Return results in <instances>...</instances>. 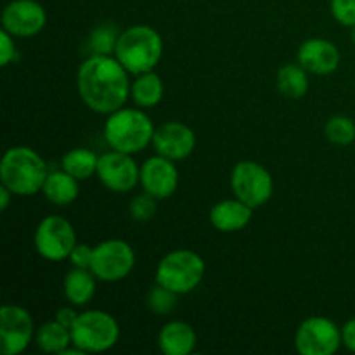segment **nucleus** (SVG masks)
Listing matches in <instances>:
<instances>
[{"mask_svg": "<svg viewBox=\"0 0 355 355\" xmlns=\"http://www.w3.org/2000/svg\"><path fill=\"white\" fill-rule=\"evenodd\" d=\"M130 87L128 71L114 55H89L76 73L80 99L94 113L111 114L123 107Z\"/></svg>", "mask_w": 355, "mask_h": 355, "instance_id": "obj_1", "label": "nucleus"}, {"mask_svg": "<svg viewBox=\"0 0 355 355\" xmlns=\"http://www.w3.org/2000/svg\"><path fill=\"white\" fill-rule=\"evenodd\" d=\"M47 163L35 149L16 146L7 149L0 163V180L16 196H33L44 187Z\"/></svg>", "mask_w": 355, "mask_h": 355, "instance_id": "obj_2", "label": "nucleus"}, {"mask_svg": "<svg viewBox=\"0 0 355 355\" xmlns=\"http://www.w3.org/2000/svg\"><path fill=\"white\" fill-rule=\"evenodd\" d=\"M153 120L139 107H120L107 114L104 123V139L116 151L135 155L148 148L155 137Z\"/></svg>", "mask_w": 355, "mask_h": 355, "instance_id": "obj_3", "label": "nucleus"}, {"mask_svg": "<svg viewBox=\"0 0 355 355\" xmlns=\"http://www.w3.org/2000/svg\"><path fill=\"white\" fill-rule=\"evenodd\" d=\"M163 55V38L155 28L148 24H135L127 28L118 38L114 58L132 75L155 71Z\"/></svg>", "mask_w": 355, "mask_h": 355, "instance_id": "obj_4", "label": "nucleus"}, {"mask_svg": "<svg viewBox=\"0 0 355 355\" xmlns=\"http://www.w3.org/2000/svg\"><path fill=\"white\" fill-rule=\"evenodd\" d=\"M205 260L191 250H175L159 260L156 267V283L177 295L191 293L205 277Z\"/></svg>", "mask_w": 355, "mask_h": 355, "instance_id": "obj_5", "label": "nucleus"}, {"mask_svg": "<svg viewBox=\"0 0 355 355\" xmlns=\"http://www.w3.org/2000/svg\"><path fill=\"white\" fill-rule=\"evenodd\" d=\"M73 345L85 354L106 352L116 345L120 326L116 319L104 311H85L71 328Z\"/></svg>", "mask_w": 355, "mask_h": 355, "instance_id": "obj_6", "label": "nucleus"}, {"mask_svg": "<svg viewBox=\"0 0 355 355\" xmlns=\"http://www.w3.org/2000/svg\"><path fill=\"white\" fill-rule=\"evenodd\" d=\"M231 189L238 200L255 210L272 198L274 180L269 170L263 168L260 163L243 159L232 168Z\"/></svg>", "mask_w": 355, "mask_h": 355, "instance_id": "obj_7", "label": "nucleus"}, {"mask_svg": "<svg viewBox=\"0 0 355 355\" xmlns=\"http://www.w3.org/2000/svg\"><path fill=\"white\" fill-rule=\"evenodd\" d=\"M35 248L49 262H62L76 245V232L71 222L59 215H49L35 231Z\"/></svg>", "mask_w": 355, "mask_h": 355, "instance_id": "obj_8", "label": "nucleus"}, {"mask_svg": "<svg viewBox=\"0 0 355 355\" xmlns=\"http://www.w3.org/2000/svg\"><path fill=\"white\" fill-rule=\"evenodd\" d=\"M342 343V329L321 315L305 319L295 335V347L302 355H333Z\"/></svg>", "mask_w": 355, "mask_h": 355, "instance_id": "obj_9", "label": "nucleus"}, {"mask_svg": "<svg viewBox=\"0 0 355 355\" xmlns=\"http://www.w3.org/2000/svg\"><path fill=\"white\" fill-rule=\"evenodd\" d=\"M135 267V252L123 239H107L94 248L90 270L101 281H121Z\"/></svg>", "mask_w": 355, "mask_h": 355, "instance_id": "obj_10", "label": "nucleus"}, {"mask_svg": "<svg viewBox=\"0 0 355 355\" xmlns=\"http://www.w3.org/2000/svg\"><path fill=\"white\" fill-rule=\"evenodd\" d=\"M97 177L113 193H130L141 182V168L132 155L111 149L99 156Z\"/></svg>", "mask_w": 355, "mask_h": 355, "instance_id": "obj_11", "label": "nucleus"}, {"mask_svg": "<svg viewBox=\"0 0 355 355\" xmlns=\"http://www.w3.org/2000/svg\"><path fill=\"white\" fill-rule=\"evenodd\" d=\"M35 335L33 319L19 305H3L0 309V342L3 355L23 354Z\"/></svg>", "mask_w": 355, "mask_h": 355, "instance_id": "obj_12", "label": "nucleus"}, {"mask_svg": "<svg viewBox=\"0 0 355 355\" xmlns=\"http://www.w3.org/2000/svg\"><path fill=\"white\" fill-rule=\"evenodd\" d=\"M47 23V12L37 0H12L2 12V26L12 37L30 38L40 33Z\"/></svg>", "mask_w": 355, "mask_h": 355, "instance_id": "obj_13", "label": "nucleus"}, {"mask_svg": "<svg viewBox=\"0 0 355 355\" xmlns=\"http://www.w3.org/2000/svg\"><path fill=\"white\" fill-rule=\"evenodd\" d=\"M141 186L156 200L172 196L179 187V170L175 162L162 155L146 159L141 166Z\"/></svg>", "mask_w": 355, "mask_h": 355, "instance_id": "obj_14", "label": "nucleus"}, {"mask_svg": "<svg viewBox=\"0 0 355 355\" xmlns=\"http://www.w3.org/2000/svg\"><path fill=\"white\" fill-rule=\"evenodd\" d=\"M153 146L158 155L173 159V162H180L193 155L194 148H196V135L186 123L168 121L155 130Z\"/></svg>", "mask_w": 355, "mask_h": 355, "instance_id": "obj_15", "label": "nucleus"}, {"mask_svg": "<svg viewBox=\"0 0 355 355\" xmlns=\"http://www.w3.org/2000/svg\"><path fill=\"white\" fill-rule=\"evenodd\" d=\"M298 64L307 73L329 75L340 66V51L333 42L324 38H309L298 49Z\"/></svg>", "mask_w": 355, "mask_h": 355, "instance_id": "obj_16", "label": "nucleus"}, {"mask_svg": "<svg viewBox=\"0 0 355 355\" xmlns=\"http://www.w3.org/2000/svg\"><path fill=\"white\" fill-rule=\"evenodd\" d=\"M252 215L253 208L234 198V200H224L215 205L210 211V222L217 231L236 232L250 224Z\"/></svg>", "mask_w": 355, "mask_h": 355, "instance_id": "obj_17", "label": "nucleus"}, {"mask_svg": "<svg viewBox=\"0 0 355 355\" xmlns=\"http://www.w3.org/2000/svg\"><path fill=\"white\" fill-rule=\"evenodd\" d=\"M198 336L191 324L184 321H170L158 335V345L165 355H189L196 349Z\"/></svg>", "mask_w": 355, "mask_h": 355, "instance_id": "obj_18", "label": "nucleus"}, {"mask_svg": "<svg viewBox=\"0 0 355 355\" xmlns=\"http://www.w3.org/2000/svg\"><path fill=\"white\" fill-rule=\"evenodd\" d=\"M96 279L97 277L94 276L90 269L73 267L62 281V291H64V297L68 298L69 304L76 305V307H83V305L89 304L96 295Z\"/></svg>", "mask_w": 355, "mask_h": 355, "instance_id": "obj_19", "label": "nucleus"}, {"mask_svg": "<svg viewBox=\"0 0 355 355\" xmlns=\"http://www.w3.org/2000/svg\"><path fill=\"white\" fill-rule=\"evenodd\" d=\"M42 193L52 205L68 207L78 198V179H75L71 173L62 168L49 172L44 187H42Z\"/></svg>", "mask_w": 355, "mask_h": 355, "instance_id": "obj_20", "label": "nucleus"}, {"mask_svg": "<svg viewBox=\"0 0 355 355\" xmlns=\"http://www.w3.org/2000/svg\"><path fill=\"white\" fill-rule=\"evenodd\" d=\"M163 94H165V85H163L162 76L155 71L137 75L130 87L132 99L142 110L158 106L163 99Z\"/></svg>", "mask_w": 355, "mask_h": 355, "instance_id": "obj_21", "label": "nucleus"}, {"mask_svg": "<svg viewBox=\"0 0 355 355\" xmlns=\"http://www.w3.org/2000/svg\"><path fill=\"white\" fill-rule=\"evenodd\" d=\"M35 342L42 352L47 354H62L69 345H73L71 329L62 326L61 322L49 321L42 326L35 335Z\"/></svg>", "mask_w": 355, "mask_h": 355, "instance_id": "obj_22", "label": "nucleus"}, {"mask_svg": "<svg viewBox=\"0 0 355 355\" xmlns=\"http://www.w3.org/2000/svg\"><path fill=\"white\" fill-rule=\"evenodd\" d=\"M97 165H99V156L92 149L85 148L71 149L61 159V168L78 180H87L96 175Z\"/></svg>", "mask_w": 355, "mask_h": 355, "instance_id": "obj_23", "label": "nucleus"}, {"mask_svg": "<svg viewBox=\"0 0 355 355\" xmlns=\"http://www.w3.org/2000/svg\"><path fill=\"white\" fill-rule=\"evenodd\" d=\"M277 89L284 97L300 99L309 90L307 69L300 64H284L277 71Z\"/></svg>", "mask_w": 355, "mask_h": 355, "instance_id": "obj_24", "label": "nucleus"}, {"mask_svg": "<svg viewBox=\"0 0 355 355\" xmlns=\"http://www.w3.org/2000/svg\"><path fill=\"white\" fill-rule=\"evenodd\" d=\"M118 38H120V31L116 28L111 24H101V26L94 28L90 33L87 49H89L90 55H113L116 51Z\"/></svg>", "mask_w": 355, "mask_h": 355, "instance_id": "obj_25", "label": "nucleus"}, {"mask_svg": "<svg viewBox=\"0 0 355 355\" xmlns=\"http://www.w3.org/2000/svg\"><path fill=\"white\" fill-rule=\"evenodd\" d=\"M326 139H328L331 144L336 146H349L355 141V123L352 118L343 116V114H338V116L329 118L328 123L324 127Z\"/></svg>", "mask_w": 355, "mask_h": 355, "instance_id": "obj_26", "label": "nucleus"}, {"mask_svg": "<svg viewBox=\"0 0 355 355\" xmlns=\"http://www.w3.org/2000/svg\"><path fill=\"white\" fill-rule=\"evenodd\" d=\"M146 300H148L149 311H153L158 315H165V314H170V312L175 309L177 293L156 283L155 286L149 290L148 298H146Z\"/></svg>", "mask_w": 355, "mask_h": 355, "instance_id": "obj_27", "label": "nucleus"}, {"mask_svg": "<svg viewBox=\"0 0 355 355\" xmlns=\"http://www.w3.org/2000/svg\"><path fill=\"white\" fill-rule=\"evenodd\" d=\"M128 211H130V217L134 218L135 222L151 220L156 214V198L144 191V193L139 194V196H135L134 200L130 201Z\"/></svg>", "mask_w": 355, "mask_h": 355, "instance_id": "obj_28", "label": "nucleus"}, {"mask_svg": "<svg viewBox=\"0 0 355 355\" xmlns=\"http://www.w3.org/2000/svg\"><path fill=\"white\" fill-rule=\"evenodd\" d=\"M331 14L343 26H355V0H331Z\"/></svg>", "mask_w": 355, "mask_h": 355, "instance_id": "obj_29", "label": "nucleus"}, {"mask_svg": "<svg viewBox=\"0 0 355 355\" xmlns=\"http://www.w3.org/2000/svg\"><path fill=\"white\" fill-rule=\"evenodd\" d=\"M94 259V248L83 245V243H76L75 248L69 253V262L73 263V267H78V269H90Z\"/></svg>", "mask_w": 355, "mask_h": 355, "instance_id": "obj_30", "label": "nucleus"}, {"mask_svg": "<svg viewBox=\"0 0 355 355\" xmlns=\"http://www.w3.org/2000/svg\"><path fill=\"white\" fill-rule=\"evenodd\" d=\"M16 44H14V37L9 31H0V66H9L10 62L16 61Z\"/></svg>", "mask_w": 355, "mask_h": 355, "instance_id": "obj_31", "label": "nucleus"}, {"mask_svg": "<svg viewBox=\"0 0 355 355\" xmlns=\"http://www.w3.org/2000/svg\"><path fill=\"white\" fill-rule=\"evenodd\" d=\"M342 342L350 352H355V318L347 321L342 328Z\"/></svg>", "mask_w": 355, "mask_h": 355, "instance_id": "obj_32", "label": "nucleus"}, {"mask_svg": "<svg viewBox=\"0 0 355 355\" xmlns=\"http://www.w3.org/2000/svg\"><path fill=\"white\" fill-rule=\"evenodd\" d=\"M76 319H78V314H76V312L69 307H62L55 312V321L61 322V324L66 326L68 329L73 328V324L76 322Z\"/></svg>", "mask_w": 355, "mask_h": 355, "instance_id": "obj_33", "label": "nucleus"}, {"mask_svg": "<svg viewBox=\"0 0 355 355\" xmlns=\"http://www.w3.org/2000/svg\"><path fill=\"white\" fill-rule=\"evenodd\" d=\"M12 194H14L12 191L2 184V187H0V210L2 211L7 210V207H9V203H10V196H12Z\"/></svg>", "mask_w": 355, "mask_h": 355, "instance_id": "obj_34", "label": "nucleus"}, {"mask_svg": "<svg viewBox=\"0 0 355 355\" xmlns=\"http://www.w3.org/2000/svg\"><path fill=\"white\" fill-rule=\"evenodd\" d=\"M352 42H354V45H355V26H354V31H352Z\"/></svg>", "mask_w": 355, "mask_h": 355, "instance_id": "obj_35", "label": "nucleus"}]
</instances>
